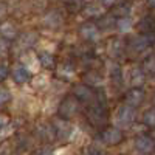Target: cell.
Here are the masks:
<instances>
[{"mask_svg": "<svg viewBox=\"0 0 155 155\" xmlns=\"http://www.w3.org/2000/svg\"><path fill=\"white\" fill-rule=\"evenodd\" d=\"M134 120H135V110L130 106L121 107L116 112V116H115V123L120 127H129L134 123Z\"/></svg>", "mask_w": 155, "mask_h": 155, "instance_id": "6da1fadb", "label": "cell"}, {"mask_svg": "<svg viewBox=\"0 0 155 155\" xmlns=\"http://www.w3.org/2000/svg\"><path fill=\"white\" fill-rule=\"evenodd\" d=\"M135 147H137L140 152H143V153H149V152H152V149H153V141H152L149 137H140V138H137V141H135Z\"/></svg>", "mask_w": 155, "mask_h": 155, "instance_id": "7a4b0ae2", "label": "cell"}, {"mask_svg": "<svg viewBox=\"0 0 155 155\" xmlns=\"http://www.w3.org/2000/svg\"><path fill=\"white\" fill-rule=\"evenodd\" d=\"M102 138H104V141L107 144H116V143H120V141H121L123 135H121V132L118 130V129H109V130L104 132Z\"/></svg>", "mask_w": 155, "mask_h": 155, "instance_id": "3957f363", "label": "cell"}, {"mask_svg": "<svg viewBox=\"0 0 155 155\" xmlns=\"http://www.w3.org/2000/svg\"><path fill=\"white\" fill-rule=\"evenodd\" d=\"M81 34H82V37L88 39V41H95V39L99 37V31H98V28L95 27L93 23L84 25V27L81 28Z\"/></svg>", "mask_w": 155, "mask_h": 155, "instance_id": "277c9868", "label": "cell"}, {"mask_svg": "<svg viewBox=\"0 0 155 155\" xmlns=\"http://www.w3.org/2000/svg\"><path fill=\"white\" fill-rule=\"evenodd\" d=\"M12 76H14V81L19 84H23L30 79V71L25 67H16L12 70Z\"/></svg>", "mask_w": 155, "mask_h": 155, "instance_id": "5b68a950", "label": "cell"}, {"mask_svg": "<svg viewBox=\"0 0 155 155\" xmlns=\"http://www.w3.org/2000/svg\"><path fill=\"white\" fill-rule=\"evenodd\" d=\"M141 99H143V93H141L140 90H132V92L127 95V104L130 107H135L141 102Z\"/></svg>", "mask_w": 155, "mask_h": 155, "instance_id": "8992f818", "label": "cell"}, {"mask_svg": "<svg viewBox=\"0 0 155 155\" xmlns=\"http://www.w3.org/2000/svg\"><path fill=\"white\" fill-rule=\"evenodd\" d=\"M23 62H25V68H27L28 71H37V68H39V59H36V56L34 54H28V56H25V59H23Z\"/></svg>", "mask_w": 155, "mask_h": 155, "instance_id": "52a82bcc", "label": "cell"}, {"mask_svg": "<svg viewBox=\"0 0 155 155\" xmlns=\"http://www.w3.org/2000/svg\"><path fill=\"white\" fill-rule=\"evenodd\" d=\"M61 22H62V19H61V16L58 14V12H50V14H47V17H45V23L48 25V27H59L61 25Z\"/></svg>", "mask_w": 155, "mask_h": 155, "instance_id": "ba28073f", "label": "cell"}, {"mask_svg": "<svg viewBox=\"0 0 155 155\" xmlns=\"http://www.w3.org/2000/svg\"><path fill=\"white\" fill-rule=\"evenodd\" d=\"M0 31H2V34L5 36V37H8V39H12V37H16V28L12 27L11 23H3L2 25V28H0Z\"/></svg>", "mask_w": 155, "mask_h": 155, "instance_id": "9c48e42d", "label": "cell"}, {"mask_svg": "<svg viewBox=\"0 0 155 155\" xmlns=\"http://www.w3.org/2000/svg\"><path fill=\"white\" fill-rule=\"evenodd\" d=\"M118 27H120V30L121 31H129V30H130L132 28V20L130 19H127V17H124V19H121L120 20V23H118Z\"/></svg>", "mask_w": 155, "mask_h": 155, "instance_id": "30bf717a", "label": "cell"}, {"mask_svg": "<svg viewBox=\"0 0 155 155\" xmlns=\"http://www.w3.org/2000/svg\"><path fill=\"white\" fill-rule=\"evenodd\" d=\"M144 121H146L149 126H155V109H150V110L146 113Z\"/></svg>", "mask_w": 155, "mask_h": 155, "instance_id": "8fae6325", "label": "cell"}, {"mask_svg": "<svg viewBox=\"0 0 155 155\" xmlns=\"http://www.w3.org/2000/svg\"><path fill=\"white\" fill-rule=\"evenodd\" d=\"M39 62L44 64L45 67H51V65H53V58H51L50 54H47V53H45V54H42V56H41Z\"/></svg>", "mask_w": 155, "mask_h": 155, "instance_id": "7c38bea8", "label": "cell"}, {"mask_svg": "<svg viewBox=\"0 0 155 155\" xmlns=\"http://www.w3.org/2000/svg\"><path fill=\"white\" fill-rule=\"evenodd\" d=\"M143 79H144L143 73H141V71H135L134 73V78H132V84L134 85H140L141 82H143Z\"/></svg>", "mask_w": 155, "mask_h": 155, "instance_id": "4fadbf2b", "label": "cell"}, {"mask_svg": "<svg viewBox=\"0 0 155 155\" xmlns=\"http://www.w3.org/2000/svg\"><path fill=\"white\" fill-rule=\"evenodd\" d=\"M8 99H9V93L6 92V90L0 88V106H2L5 101H8Z\"/></svg>", "mask_w": 155, "mask_h": 155, "instance_id": "5bb4252c", "label": "cell"}, {"mask_svg": "<svg viewBox=\"0 0 155 155\" xmlns=\"http://www.w3.org/2000/svg\"><path fill=\"white\" fill-rule=\"evenodd\" d=\"M8 76V67L6 65H0V79H5Z\"/></svg>", "mask_w": 155, "mask_h": 155, "instance_id": "9a60e30c", "label": "cell"}, {"mask_svg": "<svg viewBox=\"0 0 155 155\" xmlns=\"http://www.w3.org/2000/svg\"><path fill=\"white\" fill-rule=\"evenodd\" d=\"M6 50H8V44H6L5 41H2V39H0V56L5 54V53H6Z\"/></svg>", "mask_w": 155, "mask_h": 155, "instance_id": "2e32d148", "label": "cell"}, {"mask_svg": "<svg viewBox=\"0 0 155 155\" xmlns=\"http://www.w3.org/2000/svg\"><path fill=\"white\" fill-rule=\"evenodd\" d=\"M102 3H104L106 6H110V5H113L115 3V0H101Z\"/></svg>", "mask_w": 155, "mask_h": 155, "instance_id": "e0dca14e", "label": "cell"}, {"mask_svg": "<svg viewBox=\"0 0 155 155\" xmlns=\"http://www.w3.org/2000/svg\"><path fill=\"white\" fill-rule=\"evenodd\" d=\"M3 14H5V6L0 5V16H3Z\"/></svg>", "mask_w": 155, "mask_h": 155, "instance_id": "ac0fdd59", "label": "cell"}, {"mask_svg": "<svg viewBox=\"0 0 155 155\" xmlns=\"http://www.w3.org/2000/svg\"><path fill=\"white\" fill-rule=\"evenodd\" d=\"M5 126V118L3 116H0V127H3Z\"/></svg>", "mask_w": 155, "mask_h": 155, "instance_id": "d6986e66", "label": "cell"}, {"mask_svg": "<svg viewBox=\"0 0 155 155\" xmlns=\"http://www.w3.org/2000/svg\"><path fill=\"white\" fill-rule=\"evenodd\" d=\"M147 2H149V3L152 5V6H155V0H147Z\"/></svg>", "mask_w": 155, "mask_h": 155, "instance_id": "ffe728a7", "label": "cell"}]
</instances>
